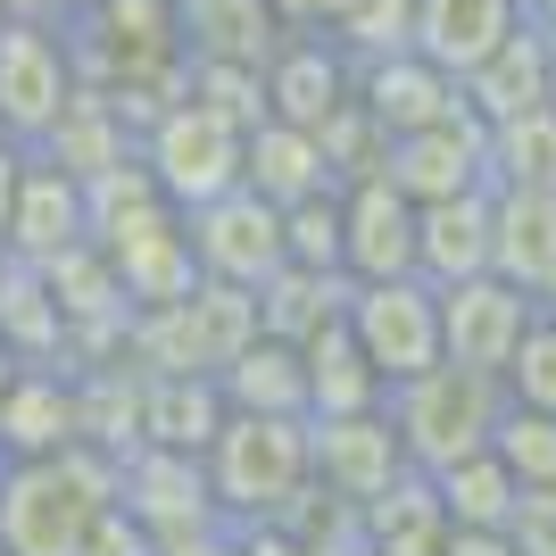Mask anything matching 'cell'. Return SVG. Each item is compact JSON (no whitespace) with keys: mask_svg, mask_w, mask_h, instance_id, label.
<instances>
[{"mask_svg":"<svg viewBox=\"0 0 556 556\" xmlns=\"http://www.w3.org/2000/svg\"><path fill=\"white\" fill-rule=\"evenodd\" d=\"M116 498V457L92 441L59 457L0 465V556H84L100 507Z\"/></svg>","mask_w":556,"mask_h":556,"instance_id":"1","label":"cell"},{"mask_svg":"<svg viewBox=\"0 0 556 556\" xmlns=\"http://www.w3.org/2000/svg\"><path fill=\"white\" fill-rule=\"evenodd\" d=\"M59 34H67L75 84L175 100V75H184V17H175V0H75V17Z\"/></svg>","mask_w":556,"mask_h":556,"instance_id":"2","label":"cell"},{"mask_svg":"<svg viewBox=\"0 0 556 556\" xmlns=\"http://www.w3.org/2000/svg\"><path fill=\"white\" fill-rule=\"evenodd\" d=\"M200 465H208V498L225 523H282L291 498L307 490V416L225 407V424L200 448Z\"/></svg>","mask_w":556,"mask_h":556,"instance_id":"3","label":"cell"},{"mask_svg":"<svg viewBox=\"0 0 556 556\" xmlns=\"http://www.w3.org/2000/svg\"><path fill=\"white\" fill-rule=\"evenodd\" d=\"M498 407H507L498 374L448 366V357L382 391V416H391V432H399V448H407V465H416V473H441V465H457V457H473V448H490V432H498Z\"/></svg>","mask_w":556,"mask_h":556,"instance_id":"4","label":"cell"},{"mask_svg":"<svg viewBox=\"0 0 556 556\" xmlns=\"http://www.w3.org/2000/svg\"><path fill=\"white\" fill-rule=\"evenodd\" d=\"M257 341V300L232 282H191L166 307H134L125 325V366L134 374H225Z\"/></svg>","mask_w":556,"mask_h":556,"instance_id":"5","label":"cell"},{"mask_svg":"<svg viewBox=\"0 0 556 556\" xmlns=\"http://www.w3.org/2000/svg\"><path fill=\"white\" fill-rule=\"evenodd\" d=\"M134 159H141V175L159 184V200H175L184 216L200 208V200L241 184V134H232L225 116L191 109V100H166V109L141 125Z\"/></svg>","mask_w":556,"mask_h":556,"instance_id":"6","label":"cell"},{"mask_svg":"<svg viewBox=\"0 0 556 556\" xmlns=\"http://www.w3.org/2000/svg\"><path fill=\"white\" fill-rule=\"evenodd\" d=\"M341 325L357 332V349H366V366L382 374V382H407V374L441 366V291L424 275L357 282Z\"/></svg>","mask_w":556,"mask_h":556,"instance_id":"7","label":"cell"},{"mask_svg":"<svg viewBox=\"0 0 556 556\" xmlns=\"http://www.w3.org/2000/svg\"><path fill=\"white\" fill-rule=\"evenodd\" d=\"M116 507L134 515L159 548L225 523L216 498H208V465L191 457V448H150V441H134L125 457H116Z\"/></svg>","mask_w":556,"mask_h":556,"instance_id":"8","label":"cell"},{"mask_svg":"<svg viewBox=\"0 0 556 556\" xmlns=\"http://www.w3.org/2000/svg\"><path fill=\"white\" fill-rule=\"evenodd\" d=\"M191 232V257H200V275L208 282H232V291H257V282L282 266V208H266L250 184L216 191L200 208L184 216Z\"/></svg>","mask_w":556,"mask_h":556,"instance_id":"9","label":"cell"},{"mask_svg":"<svg viewBox=\"0 0 556 556\" xmlns=\"http://www.w3.org/2000/svg\"><path fill=\"white\" fill-rule=\"evenodd\" d=\"M75 100V59L59 25H0V134L34 150Z\"/></svg>","mask_w":556,"mask_h":556,"instance_id":"10","label":"cell"},{"mask_svg":"<svg viewBox=\"0 0 556 556\" xmlns=\"http://www.w3.org/2000/svg\"><path fill=\"white\" fill-rule=\"evenodd\" d=\"M432 291H441V357L473 374H498L523 341V325L540 316L532 291L507 275H465V282H432Z\"/></svg>","mask_w":556,"mask_h":556,"instance_id":"11","label":"cell"},{"mask_svg":"<svg viewBox=\"0 0 556 556\" xmlns=\"http://www.w3.org/2000/svg\"><path fill=\"white\" fill-rule=\"evenodd\" d=\"M307 473L332 490V498H382V490L407 473V448H399L391 416L382 407H357V416H307Z\"/></svg>","mask_w":556,"mask_h":556,"instance_id":"12","label":"cell"},{"mask_svg":"<svg viewBox=\"0 0 556 556\" xmlns=\"http://www.w3.org/2000/svg\"><path fill=\"white\" fill-rule=\"evenodd\" d=\"M341 266H349V282L416 275V200L382 166L341 184Z\"/></svg>","mask_w":556,"mask_h":556,"instance_id":"13","label":"cell"},{"mask_svg":"<svg viewBox=\"0 0 556 556\" xmlns=\"http://www.w3.org/2000/svg\"><path fill=\"white\" fill-rule=\"evenodd\" d=\"M92 241V208H84V184H75L67 166H50L25 150L17 166V200H9V225H0V250L25 257V266H50V257H67Z\"/></svg>","mask_w":556,"mask_h":556,"instance_id":"14","label":"cell"},{"mask_svg":"<svg viewBox=\"0 0 556 556\" xmlns=\"http://www.w3.org/2000/svg\"><path fill=\"white\" fill-rule=\"evenodd\" d=\"M382 175H391L407 200H448V191H473L490 184V159H482V116L457 109L441 125H416V134H391L382 141Z\"/></svg>","mask_w":556,"mask_h":556,"instance_id":"15","label":"cell"},{"mask_svg":"<svg viewBox=\"0 0 556 556\" xmlns=\"http://www.w3.org/2000/svg\"><path fill=\"white\" fill-rule=\"evenodd\" d=\"M357 92V67L341 59L332 34H282V50L266 59V116L300 125V134H325L332 116Z\"/></svg>","mask_w":556,"mask_h":556,"instance_id":"16","label":"cell"},{"mask_svg":"<svg viewBox=\"0 0 556 556\" xmlns=\"http://www.w3.org/2000/svg\"><path fill=\"white\" fill-rule=\"evenodd\" d=\"M84 441L75 407V366H17L0 391V465L9 457H59Z\"/></svg>","mask_w":556,"mask_h":556,"instance_id":"17","label":"cell"},{"mask_svg":"<svg viewBox=\"0 0 556 556\" xmlns=\"http://www.w3.org/2000/svg\"><path fill=\"white\" fill-rule=\"evenodd\" d=\"M357 109L391 141V134H416V125L457 116L465 92H457V75H441L424 50H391V59H366V67H357Z\"/></svg>","mask_w":556,"mask_h":556,"instance_id":"18","label":"cell"},{"mask_svg":"<svg viewBox=\"0 0 556 556\" xmlns=\"http://www.w3.org/2000/svg\"><path fill=\"white\" fill-rule=\"evenodd\" d=\"M241 184H250L266 208H300V200L332 191L341 175H332V159H325L316 134L282 125V116H257L250 134H241Z\"/></svg>","mask_w":556,"mask_h":556,"instance_id":"19","label":"cell"},{"mask_svg":"<svg viewBox=\"0 0 556 556\" xmlns=\"http://www.w3.org/2000/svg\"><path fill=\"white\" fill-rule=\"evenodd\" d=\"M523 25V0H416V50L441 75H473L490 50Z\"/></svg>","mask_w":556,"mask_h":556,"instance_id":"20","label":"cell"},{"mask_svg":"<svg viewBox=\"0 0 556 556\" xmlns=\"http://www.w3.org/2000/svg\"><path fill=\"white\" fill-rule=\"evenodd\" d=\"M416 275L424 282H465L490 275V184L448 191L416 208Z\"/></svg>","mask_w":556,"mask_h":556,"instance_id":"21","label":"cell"},{"mask_svg":"<svg viewBox=\"0 0 556 556\" xmlns=\"http://www.w3.org/2000/svg\"><path fill=\"white\" fill-rule=\"evenodd\" d=\"M490 275L523 282V291L556 275V191L490 184Z\"/></svg>","mask_w":556,"mask_h":556,"instance_id":"22","label":"cell"},{"mask_svg":"<svg viewBox=\"0 0 556 556\" xmlns=\"http://www.w3.org/2000/svg\"><path fill=\"white\" fill-rule=\"evenodd\" d=\"M349 291H357L349 275H316V266H291V257H282L275 275L250 291V300H257V332L300 349V341H316L325 325L349 316Z\"/></svg>","mask_w":556,"mask_h":556,"instance_id":"23","label":"cell"},{"mask_svg":"<svg viewBox=\"0 0 556 556\" xmlns=\"http://www.w3.org/2000/svg\"><path fill=\"white\" fill-rule=\"evenodd\" d=\"M465 92V109L482 116V125H498V116H523V109H540V100H548V34H540L532 17L515 25L507 42L490 50L482 67L465 75L457 84Z\"/></svg>","mask_w":556,"mask_h":556,"instance_id":"24","label":"cell"},{"mask_svg":"<svg viewBox=\"0 0 556 556\" xmlns=\"http://www.w3.org/2000/svg\"><path fill=\"white\" fill-rule=\"evenodd\" d=\"M0 341L17 366H67V316L50 300V275L0 250Z\"/></svg>","mask_w":556,"mask_h":556,"instance_id":"25","label":"cell"},{"mask_svg":"<svg viewBox=\"0 0 556 556\" xmlns=\"http://www.w3.org/2000/svg\"><path fill=\"white\" fill-rule=\"evenodd\" d=\"M184 17V59H232V67H266L282 50V25L266 0H175Z\"/></svg>","mask_w":556,"mask_h":556,"instance_id":"26","label":"cell"},{"mask_svg":"<svg viewBox=\"0 0 556 556\" xmlns=\"http://www.w3.org/2000/svg\"><path fill=\"white\" fill-rule=\"evenodd\" d=\"M34 159L67 166L75 184H92L100 166L134 159V125H125V116L109 109V92H92V84H75V100L59 109V125H50V134L34 141Z\"/></svg>","mask_w":556,"mask_h":556,"instance_id":"27","label":"cell"},{"mask_svg":"<svg viewBox=\"0 0 556 556\" xmlns=\"http://www.w3.org/2000/svg\"><path fill=\"white\" fill-rule=\"evenodd\" d=\"M225 424V391L216 374H141V441L150 448H200L216 441Z\"/></svg>","mask_w":556,"mask_h":556,"instance_id":"28","label":"cell"},{"mask_svg":"<svg viewBox=\"0 0 556 556\" xmlns=\"http://www.w3.org/2000/svg\"><path fill=\"white\" fill-rule=\"evenodd\" d=\"M300 366H307V416H357V407H382V391H391L366 366L349 325H325L316 341H300Z\"/></svg>","mask_w":556,"mask_h":556,"instance_id":"29","label":"cell"},{"mask_svg":"<svg viewBox=\"0 0 556 556\" xmlns=\"http://www.w3.org/2000/svg\"><path fill=\"white\" fill-rule=\"evenodd\" d=\"M216 391H225V407H250V416H307V366H300V349L266 341V332L216 374Z\"/></svg>","mask_w":556,"mask_h":556,"instance_id":"30","label":"cell"},{"mask_svg":"<svg viewBox=\"0 0 556 556\" xmlns=\"http://www.w3.org/2000/svg\"><path fill=\"white\" fill-rule=\"evenodd\" d=\"M482 159H490V184H507V191H556V109L540 100V109H523V116L482 125Z\"/></svg>","mask_w":556,"mask_h":556,"instance_id":"31","label":"cell"},{"mask_svg":"<svg viewBox=\"0 0 556 556\" xmlns=\"http://www.w3.org/2000/svg\"><path fill=\"white\" fill-rule=\"evenodd\" d=\"M432 490H441V515L457 523V532H507V515H515V473L490 448H473V457H457V465H441L432 473Z\"/></svg>","mask_w":556,"mask_h":556,"instance_id":"32","label":"cell"},{"mask_svg":"<svg viewBox=\"0 0 556 556\" xmlns=\"http://www.w3.org/2000/svg\"><path fill=\"white\" fill-rule=\"evenodd\" d=\"M175 100H191V109L225 116L232 134H250L257 116H266V67H232V59H184V75H175Z\"/></svg>","mask_w":556,"mask_h":556,"instance_id":"33","label":"cell"},{"mask_svg":"<svg viewBox=\"0 0 556 556\" xmlns=\"http://www.w3.org/2000/svg\"><path fill=\"white\" fill-rule=\"evenodd\" d=\"M282 532L300 540L307 556H366V507H357V498H332V490L307 473V490L291 498V515H282Z\"/></svg>","mask_w":556,"mask_h":556,"instance_id":"34","label":"cell"},{"mask_svg":"<svg viewBox=\"0 0 556 556\" xmlns=\"http://www.w3.org/2000/svg\"><path fill=\"white\" fill-rule=\"evenodd\" d=\"M332 42H341L349 67H366V59H391V50H416V0H341V17H332Z\"/></svg>","mask_w":556,"mask_h":556,"instance_id":"35","label":"cell"},{"mask_svg":"<svg viewBox=\"0 0 556 556\" xmlns=\"http://www.w3.org/2000/svg\"><path fill=\"white\" fill-rule=\"evenodd\" d=\"M490 457L507 465L523 490H548L556 482V416H540V407H498V432H490Z\"/></svg>","mask_w":556,"mask_h":556,"instance_id":"36","label":"cell"},{"mask_svg":"<svg viewBox=\"0 0 556 556\" xmlns=\"http://www.w3.org/2000/svg\"><path fill=\"white\" fill-rule=\"evenodd\" d=\"M282 257H291V266H316V275H349L341 266V184L300 200V208H282Z\"/></svg>","mask_w":556,"mask_h":556,"instance_id":"37","label":"cell"},{"mask_svg":"<svg viewBox=\"0 0 556 556\" xmlns=\"http://www.w3.org/2000/svg\"><path fill=\"white\" fill-rule=\"evenodd\" d=\"M498 391H507L515 407H540V416H556V325H548V316H532V325H523L515 357L498 366Z\"/></svg>","mask_w":556,"mask_h":556,"instance_id":"38","label":"cell"},{"mask_svg":"<svg viewBox=\"0 0 556 556\" xmlns=\"http://www.w3.org/2000/svg\"><path fill=\"white\" fill-rule=\"evenodd\" d=\"M507 548H515V556H556V482H548V490H515Z\"/></svg>","mask_w":556,"mask_h":556,"instance_id":"39","label":"cell"},{"mask_svg":"<svg viewBox=\"0 0 556 556\" xmlns=\"http://www.w3.org/2000/svg\"><path fill=\"white\" fill-rule=\"evenodd\" d=\"M266 9L282 34H332V17H341V0H266Z\"/></svg>","mask_w":556,"mask_h":556,"instance_id":"40","label":"cell"},{"mask_svg":"<svg viewBox=\"0 0 556 556\" xmlns=\"http://www.w3.org/2000/svg\"><path fill=\"white\" fill-rule=\"evenodd\" d=\"M232 540H241V556H307L282 523H232Z\"/></svg>","mask_w":556,"mask_h":556,"instance_id":"41","label":"cell"},{"mask_svg":"<svg viewBox=\"0 0 556 556\" xmlns=\"http://www.w3.org/2000/svg\"><path fill=\"white\" fill-rule=\"evenodd\" d=\"M75 0H0V25H67Z\"/></svg>","mask_w":556,"mask_h":556,"instance_id":"42","label":"cell"},{"mask_svg":"<svg viewBox=\"0 0 556 556\" xmlns=\"http://www.w3.org/2000/svg\"><path fill=\"white\" fill-rule=\"evenodd\" d=\"M441 556H515V548H507V532H457V523H448Z\"/></svg>","mask_w":556,"mask_h":556,"instance_id":"43","label":"cell"},{"mask_svg":"<svg viewBox=\"0 0 556 556\" xmlns=\"http://www.w3.org/2000/svg\"><path fill=\"white\" fill-rule=\"evenodd\" d=\"M159 556H241V540H232V523H216V532H191V540H175V548H159Z\"/></svg>","mask_w":556,"mask_h":556,"instance_id":"44","label":"cell"},{"mask_svg":"<svg viewBox=\"0 0 556 556\" xmlns=\"http://www.w3.org/2000/svg\"><path fill=\"white\" fill-rule=\"evenodd\" d=\"M523 17H532L540 34H556V0H523Z\"/></svg>","mask_w":556,"mask_h":556,"instance_id":"45","label":"cell"},{"mask_svg":"<svg viewBox=\"0 0 556 556\" xmlns=\"http://www.w3.org/2000/svg\"><path fill=\"white\" fill-rule=\"evenodd\" d=\"M532 307H540V316H548V325H556V275H548V282H540V291H532Z\"/></svg>","mask_w":556,"mask_h":556,"instance_id":"46","label":"cell"},{"mask_svg":"<svg viewBox=\"0 0 556 556\" xmlns=\"http://www.w3.org/2000/svg\"><path fill=\"white\" fill-rule=\"evenodd\" d=\"M9 374H17V357H9V341H0V391H9Z\"/></svg>","mask_w":556,"mask_h":556,"instance_id":"47","label":"cell"},{"mask_svg":"<svg viewBox=\"0 0 556 556\" xmlns=\"http://www.w3.org/2000/svg\"><path fill=\"white\" fill-rule=\"evenodd\" d=\"M548 109H556V34H548Z\"/></svg>","mask_w":556,"mask_h":556,"instance_id":"48","label":"cell"}]
</instances>
